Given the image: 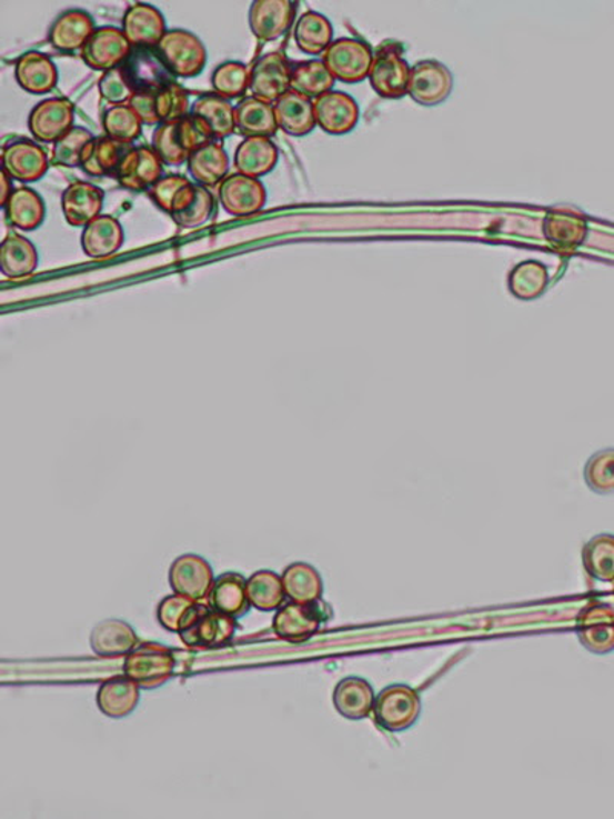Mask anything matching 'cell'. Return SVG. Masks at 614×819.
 <instances>
[{
    "instance_id": "obj_25",
    "label": "cell",
    "mask_w": 614,
    "mask_h": 819,
    "mask_svg": "<svg viewBox=\"0 0 614 819\" xmlns=\"http://www.w3.org/2000/svg\"><path fill=\"white\" fill-rule=\"evenodd\" d=\"M214 196L208 188L190 183L179 191L172 203L171 219L182 230H194L211 219Z\"/></svg>"
},
{
    "instance_id": "obj_46",
    "label": "cell",
    "mask_w": 614,
    "mask_h": 819,
    "mask_svg": "<svg viewBox=\"0 0 614 819\" xmlns=\"http://www.w3.org/2000/svg\"><path fill=\"white\" fill-rule=\"evenodd\" d=\"M103 131L107 138L122 144H130L142 134L143 122L130 106L110 107L103 112Z\"/></svg>"
},
{
    "instance_id": "obj_48",
    "label": "cell",
    "mask_w": 614,
    "mask_h": 819,
    "mask_svg": "<svg viewBox=\"0 0 614 819\" xmlns=\"http://www.w3.org/2000/svg\"><path fill=\"white\" fill-rule=\"evenodd\" d=\"M200 606L202 601H194L179 593L163 598L158 608L159 623L170 632H183L184 629L190 628Z\"/></svg>"
},
{
    "instance_id": "obj_1",
    "label": "cell",
    "mask_w": 614,
    "mask_h": 819,
    "mask_svg": "<svg viewBox=\"0 0 614 819\" xmlns=\"http://www.w3.org/2000/svg\"><path fill=\"white\" fill-rule=\"evenodd\" d=\"M215 142L211 128L194 114L160 123L152 134L151 147L168 167L188 163L191 156L204 144Z\"/></svg>"
},
{
    "instance_id": "obj_23",
    "label": "cell",
    "mask_w": 614,
    "mask_h": 819,
    "mask_svg": "<svg viewBox=\"0 0 614 819\" xmlns=\"http://www.w3.org/2000/svg\"><path fill=\"white\" fill-rule=\"evenodd\" d=\"M276 126L292 138H304L315 130L314 100L289 90L274 103Z\"/></svg>"
},
{
    "instance_id": "obj_19",
    "label": "cell",
    "mask_w": 614,
    "mask_h": 819,
    "mask_svg": "<svg viewBox=\"0 0 614 819\" xmlns=\"http://www.w3.org/2000/svg\"><path fill=\"white\" fill-rule=\"evenodd\" d=\"M122 31L132 48H154L162 42L168 28L163 14L150 3H132L122 19Z\"/></svg>"
},
{
    "instance_id": "obj_43",
    "label": "cell",
    "mask_w": 614,
    "mask_h": 819,
    "mask_svg": "<svg viewBox=\"0 0 614 819\" xmlns=\"http://www.w3.org/2000/svg\"><path fill=\"white\" fill-rule=\"evenodd\" d=\"M582 561L593 580L614 583V536L601 533L593 537L582 551Z\"/></svg>"
},
{
    "instance_id": "obj_24",
    "label": "cell",
    "mask_w": 614,
    "mask_h": 819,
    "mask_svg": "<svg viewBox=\"0 0 614 819\" xmlns=\"http://www.w3.org/2000/svg\"><path fill=\"white\" fill-rule=\"evenodd\" d=\"M376 693L363 677H346L334 689V706L341 717L351 721L366 720L375 708Z\"/></svg>"
},
{
    "instance_id": "obj_30",
    "label": "cell",
    "mask_w": 614,
    "mask_h": 819,
    "mask_svg": "<svg viewBox=\"0 0 614 819\" xmlns=\"http://www.w3.org/2000/svg\"><path fill=\"white\" fill-rule=\"evenodd\" d=\"M279 148L271 138H246L236 147L234 168L240 174L260 179L279 162Z\"/></svg>"
},
{
    "instance_id": "obj_49",
    "label": "cell",
    "mask_w": 614,
    "mask_h": 819,
    "mask_svg": "<svg viewBox=\"0 0 614 819\" xmlns=\"http://www.w3.org/2000/svg\"><path fill=\"white\" fill-rule=\"evenodd\" d=\"M94 136L82 127H74L53 144L51 164L62 168H78L82 162L83 150Z\"/></svg>"
},
{
    "instance_id": "obj_35",
    "label": "cell",
    "mask_w": 614,
    "mask_h": 819,
    "mask_svg": "<svg viewBox=\"0 0 614 819\" xmlns=\"http://www.w3.org/2000/svg\"><path fill=\"white\" fill-rule=\"evenodd\" d=\"M7 222L22 231L38 230L46 220V202L33 188H14L13 194L3 204Z\"/></svg>"
},
{
    "instance_id": "obj_53",
    "label": "cell",
    "mask_w": 614,
    "mask_h": 819,
    "mask_svg": "<svg viewBox=\"0 0 614 819\" xmlns=\"http://www.w3.org/2000/svg\"><path fill=\"white\" fill-rule=\"evenodd\" d=\"M190 183H192L191 180L184 178V176H164L158 183L152 184L147 192L152 202L155 203V207H159L167 214H171L172 203H174L177 194Z\"/></svg>"
},
{
    "instance_id": "obj_44",
    "label": "cell",
    "mask_w": 614,
    "mask_h": 819,
    "mask_svg": "<svg viewBox=\"0 0 614 819\" xmlns=\"http://www.w3.org/2000/svg\"><path fill=\"white\" fill-rule=\"evenodd\" d=\"M334 86V76L324 66L323 60H308V62L299 63L292 70L291 90L309 99L314 100L326 94Z\"/></svg>"
},
{
    "instance_id": "obj_55",
    "label": "cell",
    "mask_w": 614,
    "mask_h": 819,
    "mask_svg": "<svg viewBox=\"0 0 614 819\" xmlns=\"http://www.w3.org/2000/svg\"><path fill=\"white\" fill-rule=\"evenodd\" d=\"M13 182L14 180L11 179L10 176L7 174V172L2 171V207L7 203V200L10 199V196L13 194Z\"/></svg>"
},
{
    "instance_id": "obj_8",
    "label": "cell",
    "mask_w": 614,
    "mask_h": 819,
    "mask_svg": "<svg viewBox=\"0 0 614 819\" xmlns=\"http://www.w3.org/2000/svg\"><path fill=\"white\" fill-rule=\"evenodd\" d=\"M236 618L217 612L202 603L190 628L180 632V640L190 649H217L228 645L235 636Z\"/></svg>"
},
{
    "instance_id": "obj_33",
    "label": "cell",
    "mask_w": 614,
    "mask_h": 819,
    "mask_svg": "<svg viewBox=\"0 0 614 819\" xmlns=\"http://www.w3.org/2000/svg\"><path fill=\"white\" fill-rule=\"evenodd\" d=\"M39 267V252L27 237L10 232L0 247V271L10 280L26 279Z\"/></svg>"
},
{
    "instance_id": "obj_42",
    "label": "cell",
    "mask_w": 614,
    "mask_h": 819,
    "mask_svg": "<svg viewBox=\"0 0 614 819\" xmlns=\"http://www.w3.org/2000/svg\"><path fill=\"white\" fill-rule=\"evenodd\" d=\"M246 590L252 608L262 612L279 610L288 598L279 573L268 569L259 570L249 578Z\"/></svg>"
},
{
    "instance_id": "obj_54",
    "label": "cell",
    "mask_w": 614,
    "mask_h": 819,
    "mask_svg": "<svg viewBox=\"0 0 614 819\" xmlns=\"http://www.w3.org/2000/svg\"><path fill=\"white\" fill-rule=\"evenodd\" d=\"M128 106L135 111L143 126H160L158 114V91H140L132 96Z\"/></svg>"
},
{
    "instance_id": "obj_28",
    "label": "cell",
    "mask_w": 614,
    "mask_h": 819,
    "mask_svg": "<svg viewBox=\"0 0 614 819\" xmlns=\"http://www.w3.org/2000/svg\"><path fill=\"white\" fill-rule=\"evenodd\" d=\"M94 31V20L87 11L68 10L54 20L48 40L56 50L72 53V51H82Z\"/></svg>"
},
{
    "instance_id": "obj_4",
    "label": "cell",
    "mask_w": 614,
    "mask_h": 819,
    "mask_svg": "<svg viewBox=\"0 0 614 819\" xmlns=\"http://www.w3.org/2000/svg\"><path fill=\"white\" fill-rule=\"evenodd\" d=\"M175 657L170 648L159 642H140L124 661V676L142 689H155L174 676Z\"/></svg>"
},
{
    "instance_id": "obj_52",
    "label": "cell",
    "mask_w": 614,
    "mask_h": 819,
    "mask_svg": "<svg viewBox=\"0 0 614 819\" xmlns=\"http://www.w3.org/2000/svg\"><path fill=\"white\" fill-rule=\"evenodd\" d=\"M99 92L102 99L110 103L111 107L127 106L132 96L135 94L134 88H132L130 79H128L122 66L114 68V70L103 72L102 78L99 80Z\"/></svg>"
},
{
    "instance_id": "obj_5",
    "label": "cell",
    "mask_w": 614,
    "mask_h": 819,
    "mask_svg": "<svg viewBox=\"0 0 614 819\" xmlns=\"http://www.w3.org/2000/svg\"><path fill=\"white\" fill-rule=\"evenodd\" d=\"M331 617L332 610L324 601L319 600L308 605L291 601L284 608L281 606L279 612L275 613L272 628L281 640L304 642L315 637L331 620Z\"/></svg>"
},
{
    "instance_id": "obj_2",
    "label": "cell",
    "mask_w": 614,
    "mask_h": 819,
    "mask_svg": "<svg viewBox=\"0 0 614 819\" xmlns=\"http://www.w3.org/2000/svg\"><path fill=\"white\" fill-rule=\"evenodd\" d=\"M423 701L419 690L404 682H395L376 693L373 720L389 733H403L419 722Z\"/></svg>"
},
{
    "instance_id": "obj_27",
    "label": "cell",
    "mask_w": 614,
    "mask_h": 819,
    "mask_svg": "<svg viewBox=\"0 0 614 819\" xmlns=\"http://www.w3.org/2000/svg\"><path fill=\"white\" fill-rule=\"evenodd\" d=\"M543 231L547 242L556 250L572 251L580 247L587 234V223L580 212L552 208L544 217Z\"/></svg>"
},
{
    "instance_id": "obj_45",
    "label": "cell",
    "mask_w": 614,
    "mask_h": 819,
    "mask_svg": "<svg viewBox=\"0 0 614 819\" xmlns=\"http://www.w3.org/2000/svg\"><path fill=\"white\" fill-rule=\"evenodd\" d=\"M211 86L214 94L220 98L227 100L242 98L251 86V68L242 62L229 60L212 72Z\"/></svg>"
},
{
    "instance_id": "obj_41",
    "label": "cell",
    "mask_w": 614,
    "mask_h": 819,
    "mask_svg": "<svg viewBox=\"0 0 614 819\" xmlns=\"http://www.w3.org/2000/svg\"><path fill=\"white\" fill-rule=\"evenodd\" d=\"M123 147L124 144L115 142L107 136L105 138H94L83 150L80 168L91 178H102V176L111 174V172H118L119 164L128 152L123 151Z\"/></svg>"
},
{
    "instance_id": "obj_32",
    "label": "cell",
    "mask_w": 614,
    "mask_h": 819,
    "mask_svg": "<svg viewBox=\"0 0 614 819\" xmlns=\"http://www.w3.org/2000/svg\"><path fill=\"white\" fill-rule=\"evenodd\" d=\"M187 164L194 182L208 190L220 187V183L228 178L229 167H231L227 150L217 140L197 150Z\"/></svg>"
},
{
    "instance_id": "obj_15",
    "label": "cell",
    "mask_w": 614,
    "mask_h": 819,
    "mask_svg": "<svg viewBox=\"0 0 614 819\" xmlns=\"http://www.w3.org/2000/svg\"><path fill=\"white\" fill-rule=\"evenodd\" d=\"M576 636L582 648L595 656L614 652V608L608 605H590L576 620Z\"/></svg>"
},
{
    "instance_id": "obj_18",
    "label": "cell",
    "mask_w": 614,
    "mask_h": 819,
    "mask_svg": "<svg viewBox=\"0 0 614 819\" xmlns=\"http://www.w3.org/2000/svg\"><path fill=\"white\" fill-rule=\"evenodd\" d=\"M316 127L332 136L351 132L360 120L356 100L343 91H329L314 99Z\"/></svg>"
},
{
    "instance_id": "obj_6",
    "label": "cell",
    "mask_w": 614,
    "mask_h": 819,
    "mask_svg": "<svg viewBox=\"0 0 614 819\" xmlns=\"http://www.w3.org/2000/svg\"><path fill=\"white\" fill-rule=\"evenodd\" d=\"M321 58L335 80L359 83L369 79L375 53L363 40L341 38L334 40Z\"/></svg>"
},
{
    "instance_id": "obj_51",
    "label": "cell",
    "mask_w": 614,
    "mask_h": 819,
    "mask_svg": "<svg viewBox=\"0 0 614 819\" xmlns=\"http://www.w3.org/2000/svg\"><path fill=\"white\" fill-rule=\"evenodd\" d=\"M585 481L597 493L614 492V449L596 453L585 468Z\"/></svg>"
},
{
    "instance_id": "obj_39",
    "label": "cell",
    "mask_w": 614,
    "mask_h": 819,
    "mask_svg": "<svg viewBox=\"0 0 614 819\" xmlns=\"http://www.w3.org/2000/svg\"><path fill=\"white\" fill-rule=\"evenodd\" d=\"M191 114L207 122L215 140L227 139L236 131L235 107L232 106L231 100L220 98V96H200L192 103Z\"/></svg>"
},
{
    "instance_id": "obj_38",
    "label": "cell",
    "mask_w": 614,
    "mask_h": 819,
    "mask_svg": "<svg viewBox=\"0 0 614 819\" xmlns=\"http://www.w3.org/2000/svg\"><path fill=\"white\" fill-rule=\"evenodd\" d=\"M294 38L296 47L304 54L323 56L334 42V27L326 16L306 11L296 20Z\"/></svg>"
},
{
    "instance_id": "obj_22",
    "label": "cell",
    "mask_w": 614,
    "mask_h": 819,
    "mask_svg": "<svg viewBox=\"0 0 614 819\" xmlns=\"http://www.w3.org/2000/svg\"><path fill=\"white\" fill-rule=\"evenodd\" d=\"M103 202H105V192L85 180H76L68 184L60 200L67 222L71 227L82 228L102 216Z\"/></svg>"
},
{
    "instance_id": "obj_16",
    "label": "cell",
    "mask_w": 614,
    "mask_h": 819,
    "mask_svg": "<svg viewBox=\"0 0 614 819\" xmlns=\"http://www.w3.org/2000/svg\"><path fill=\"white\" fill-rule=\"evenodd\" d=\"M452 72L436 60L415 63L409 80V96L423 107H435L451 96Z\"/></svg>"
},
{
    "instance_id": "obj_47",
    "label": "cell",
    "mask_w": 614,
    "mask_h": 819,
    "mask_svg": "<svg viewBox=\"0 0 614 819\" xmlns=\"http://www.w3.org/2000/svg\"><path fill=\"white\" fill-rule=\"evenodd\" d=\"M548 283V272L540 262H524L517 264L509 277L510 291L517 299L532 300L543 294Z\"/></svg>"
},
{
    "instance_id": "obj_17",
    "label": "cell",
    "mask_w": 614,
    "mask_h": 819,
    "mask_svg": "<svg viewBox=\"0 0 614 819\" xmlns=\"http://www.w3.org/2000/svg\"><path fill=\"white\" fill-rule=\"evenodd\" d=\"M299 3L291 0H255L249 8V28L262 42H274L294 23Z\"/></svg>"
},
{
    "instance_id": "obj_31",
    "label": "cell",
    "mask_w": 614,
    "mask_h": 819,
    "mask_svg": "<svg viewBox=\"0 0 614 819\" xmlns=\"http://www.w3.org/2000/svg\"><path fill=\"white\" fill-rule=\"evenodd\" d=\"M246 583L248 580L242 573H223L214 581L207 603L224 616L242 618L251 610Z\"/></svg>"
},
{
    "instance_id": "obj_21",
    "label": "cell",
    "mask_w": 614,
    "mask_h": 819,
    "mask_svg": "<svg viewBox=\"0 0 614 819\" xmlns=\"http://www.w3.org/2000/svg\"><path fill=\"white\" fill-rule=\"evenodd\" d=\"M122 67L135 92L159 91L174 82L155 48H132Z\"/></svg>"
},
{
    "instance_id": "obj_13",
    "label": "cell",
    "mask_w": 614,
    "mask_h": 819,
    "mask_svg": "<svg viewBox=\"0 0 614 819\" xmlns=\"http://www.w3.org/2000/svg\"><path fill=\"white\" fill-rule=\"evenodd\" d=\"M219 200L229 216L240 219L259 214L266 204L268 192L260 179L234 172L220 183Z\"/></svg>"
},
{
    "instance_id": "obj_50",
    "label": "cell",
    "mask_w": 614,
    "mask_h": 819,
    "mask_svg": "<svg viewBox=\"0 0 614 819\" xmlns=\"http://www.w3.org/2000/svg\"><path fill=\"white\" fill-rule=\"evenodd\" d=\"M191 107L190 94L180 83L172 82L158 91V114L162 123L187 118Z\"/></svg>"
},
{
    "instance_id": "obj_34",
    "label": "cell",
    "mask_w": 614,
    "mask_h": 819,
    "mask_svg": "<svg viewBox=\"0 0 614 819\" xmlns=\"http://www.w3.org/2000/svg\"><path fill=\"white\" fill-rule=\"evenodd\" d=\"M91 648L102 657L130 656L140 645L138 633L123 620H105L91 632Z\"/></svg>"
},
{
    "instance_id": "obj_40",
    "label": "cell",
    "mask_w": 614,
    "mask_h": 819,
    "mask_svg": "<svg viewBox=\"0 0 614 819\" xmlns=\"http://www.w3.org/2000/svg\"><path fill=\"white\" fill-rule=\"evenodd\" d=\"M281 580H283L284 592L289 600L295 603H314L323 597V578L314 566L308 563L288 566Z\"/></svg>"
},
{
    "instance_id": "obj_37",
    "label": "cell",
    "mask_w": 614,
    "mask_h": 819,
    "mask_svg": "<svg viewBox=\"0 0 614 819\" xmlns=\"http://www.w3.org/2000/svg\"><path fill=\"white\" fill-rule=\"evenodd\" d=\"M236 131L246 138H272L279 126H276L274 106L255 98L243 99L235 107Z\"/></svg>"
},
{
    "instance_id": "obj_3",
    "label": "cell",
    "mask_w": 614,
    "mask_h": 819,
    "mask_svg": "<svg viewBox=\"0 0 614 819\" xmlns=\"http://www.w3.org/2000/svg\"><path fill=\"white\" fill-rule=\"evenodd\" d=\"M155 50L174 78H197L207 67L208 50L202 39L182 28L168 30Z\"/></svg>"
},
{
    "instance_id": "obj_14",
    "label": "cell",
    "mask_w": 614,
    "mask_h": 819,
    "mask_svg": "<svg viewBox=\"0 0 614 819\" xmlns=\"http://www.w3.org/2000/svg\"><path fill=\"white\" fill-rule=\"evenodd\" d=\"M214 581L212 566L195 553L175 558L174 563L171 565L170 585L179 596L207 603Z\"/></svg>"
},
{
    "instance_id": "obj_29",
    "label": "cell",
    "mask_w": 614,
    "mask_h": 819,
    "mask_svg": "<svg viewBox=\"0 0 614 819\" xmlns=\"http://www.w3.org/2000/svg\"><path fill=\"white\" fill-rule=\"evenodd\" d=\"M124 243L122 223L115 217L102 214L83 228L82 250L90 259H108Z\"/></svg>"
},
{
    "instance_id": "obj_26",
    "label": "cell",
    "mask_w": 614,
    "mask_h": 819,
    "mask_svg": "<svg viewBox=\"0 0 614 819\" xmlns=\"http://www.w3.org/2000/svg\"><path fill=\"white\" fill-rule=\"evenodd\" d=\"M14 78L19 87L30 94H47L58 86L59 72L47 54L28 51L16 62Z\"/></svg>"
},
{
    "instance_id": "obj_20",
    "label": "cell",
    "mask_w": 614,
    "mask_h": 819,
    "mask_svg": "<svg viewBox=\"0 0 614 819\" xmlns=\"http://www.w3.org/2000/svg\"><path fill=\"white\" fill-rule=\"evenodd\" d=\"M163 162L152 147L128 150L115 172L124 190L148 191L163 178Z\"/></svg>"
},
{
    "instance_id": "obj_36",
    "label": "cell",
    "mask_w": 614,
    "mask_h": 819,
    "mask_svg": "<svg viewBox=\"0 0 614 819\" xmlns=\"http://www.w3.org/2000/svg\"><path fill=\"white\" fill-rule=\"evenodd\" d=\"M140 700V686L130 677H112L98 690V706L107 717L124 718L134 712Z\"/></svg>"
},
{
    "instance_id": "obj_12",
    "label": "cell",
    "mask_w": 614,
    "mask_h": 819,
    "mask_svg": "<svg viewBox=\"0 0 614 819\" xmlns=\"http://www.w3.org/2000/svg\"><path fill=\"white\" fill-rule=\"evenodd\" d=\"M50 163L47 151L33 140H13L2 150V171L16 182H38L47 174Z\"/></svg>"
},
{
    "instance_id": "obj_9",
    "label": "cell",
    "mask_w": 614,
    "mask_h": 819,
    "mask_svg": "<svg viewBox=\"0 0 614 819\" xmlns=\"http://www.w3.org/2000/svg\"><path fill=\"white\" fill-rule=\"evenodd\" d=\"M292 70L294 67L289 63L284 53L274 51V53L264 54L251 68L249 91L252 98L274 106L281 96L291 90Z\"/></svg>"
},
{
    "instance_id": "obj_11",
    "label": "cell",
    "mask_w": 614,
    "mask_h": 819,
    "mask_svg": "<svg viewBox=\"0 0 614 819\" xmlns=\"http://www.w3.org/2000/svg\"><path fill=\"white\" fill-rule=\"evenodd\" d=\"M74 128V106L67 98L42 100L28 116V130L38 142L56 143Z\"/></svg>"
},
{
    "instance_id": "obj_10",
    "label": "cell",
    "mask_w": 614,
    "mask_h": 819,
    "mask_svg": "<svg viewBox=\"0 0 614 819\" xmlns=\"http://www.w3.org/2000/svg\"><path fill=\"white\" fill-rule=\"evenodd\" d=\"M132 46L122 28L99 27L80 51V58L94 71H110L123 66L130 58Z\"/></svg>"
},
{
    "instance_id": "obj_7",
    "label": "cell",
    "mask_w": 614,
    "mask_h": 819,
    "mask_svg": "<svg viewBox=\"0 0 614 819\" xmlns=\"http://www.w3.org/2000/svg\"><path fill=\"white\" fill-rule=\"evenodd\" d=\"M412 67L405 62L396 43H383L375 51L369 80L376 94L384 99H401L409 94Z\"/></svg>"
}]
</instances>
